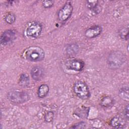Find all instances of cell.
Listing matches in <instances>:
<instances>
[{
  "label": "cell",
  "instance_id": "obj_1",
  "mask_svg": "<svg viewBox=\"0 0 129 129\" xmlns=\"http://www.w3.org/2000/svg\"><path fill=\"white\" fill-rule=\"evenodd\" d=\"M22 57L31 61L37 62L43 60L45 57L44 51L40 47L32 46L27 48L22 53Z\"/></svg>",
  "mask_w": 129,
  "mask_h": 129
},
{
  "label": "cell",
  "instance_id": "obj_2",
  "mask_svg": "<svg viewBox=\"0 0 129 129\" xmlns=\"http://www.w3.org/2000/svg\"><path fill=\"white\" fill-rule=\"evenodd\" d=\"M126 61L125 55L121 51H115L111 52L107 58L109 67L115 69L121 67Z\"/></svg>",
  "mask_w": 129,
  "mask_h": 129
},
{
  "label": "cell",
  "instance_id": "obj_3",
  "mask_svg": "<svg viewBox=\"0 0 129 129\" xmlns=\"http://www.w3.org/2000/svg\"><path fill=\"white\" fill-rule=\"evenodd\" d=\"M8 99L12 103L15 104H21L29 100L30 96L29 94L24 91H12L7 95Z\"/></svg>",
  "mask_w": 129,
  "mask_h": 129
},
{
  "label": "cell",
  "instance_id": "obj_4",
  "mask_svg": "<svg viewBox=\"0 0 129 129\" xmlns=\"http://www.w3.org/2000/svg\"><path fill=\"white\" fill-rule=\"evenodd\" d=\"M73 90L76 95L81 99H87L90 97V93L89 88L83 81L76 82L74 85Z\"/></svg>",
  "mask_w": 129,
  "mask_h": 129
},
{
  "label": "cell",
  "instance_id": "obj_5",
  "mask_svg": "<svg viewBox=\"0 0 129 129\" xmlns=\"http://www.w3.org/2000/svg\"><path fill=\"white\" fill-rule=\"evenodd\" d=\"M41 24L37 21H33L30 23L26 29V35L30 38H35L39 37L42 32Z\"/></svg>",
  "mask_w": 129,
  "mask_h": 129
},
{
  "label": "cell",
  "instance_id": "obj_6",
  "mask_svg": "<svg viewBox=\"0 0 129 129\" xmlns=\"http://www.w3.org/2000/svg\"><path fill=\"white\" fill-rule=\"evenodd\" d=\"M73 9V6L71 3H66L58 12L57 16L59 20L64 22L68 20L72 15Z\"/></svg>",
  "mask_w": 129,
  "mask_h": 129
},
{
  "label": "cell",
  "instance_id": "obj_7",
  "mask_svg": "<svg viewBox=\"0 0 129 129\" xmlns=\"http://www.w3.org/2000/svg\"><path fill=\"white\" fill-rule=\"evenodd\" d=\"M65 66L69 70L80 72L83 69L85 66V63L83 60L80 59L69 58L66 60Z\"/></svg>",
  "mask_w": 129,
  "mask_h": 129
},
{
  "label": "cell",
  "instance_id": "obj_8",
  "mask_svg": "<svg viewBox=\"0 0 129 129\" xmlns=\"http://www.w3.org/2000/svg\"><path fill=\"white\" fill-rule=\"evenodd\" d=\"M16 38V32L13 30H7L4 31L1 36V44L6 45Z\"/></svg>",
  "mask_w": 129,
  "mask_h": 129
},
{
  "label": "cell",
  "instance_id": "obj_9",
  "mask_svg": "<svg viewBox=\"0 0 129 129\" xmlns=\"http://www.w3.org/2000/svg\"><path fill=\"white\" fill-rule=\"evenodd\" d=\"M125 118L119 115L114 116L110 120V125L115 128H123L126 126Z\"/></svg>",
  "mask_w": 129,
  "mask_h": 129
},
{
  "label": "cell",
  "instance_id": "obj_10",
  "mask_svg": "<svg viewBox=\"0 0 129 129\" xmlns=\"http://www.w3.org/2000/svg\"><path fill=\"white\" fill-rule=\"evenodd\" d=\"M101 32L102 27L99 25H95L87 29L85 32V35L87 38H92L99 35Z\"/></svg>",
  "mask_w": 129,
  "mask_h": 129
},
{
  "label": "cell",
  "instance_id": "obj_11",
  "mask_svg": "<svg viewBox=\"0 0 129 129\" xmlns=\"http://www.w3.org/2000/svg\"><path fill=\"white\" fill-rule=\"evenodd\" d=\"M44 70L39 66H35L32 68L31 70V75L35 81L40 80L44 76Z\"/></svg>",
  "mask_w": 129,
  "mask_h": 129
},
{
  "label": "cell",
  "instance_id": "obj_12",
  "mask_svg": "<svg viewBox=\"0 0 129 129\" xmlns=\"http://www.w3.org/2000/svg\"><path fill=\"white\" fill-rule=\"evenodd\" d=\"M89 108L85 106H81L77 108L75 114L80 118H86L89 114Z\"/></svg>",
  "mask_w": 129,
  "mask_h": 129
},
{
  "label": "cell",
  "instance_id": "obj_13",
  "mask_svg": "<svg viewBox=\"0 0 129 129\" xmlns=\"http://www.w3.org/2000/svg\"><path fill=\"white\" fill-rule=\"evenodd\" d=\"M49 92V87L46 84H42L40 86L37 91V95L39 98H42L47 96Z\"/></svg>",
  "mask_w": 129,
  "mask_h": 129
},
{
  "label": "cell",
  "instance_id": "obj_14",
  "mask_svg": "<svg viewBox=\"0 0 129 129\" xmlns=\"http://www.w3.org/2000/svg\"><path fill=\"white\" fill-rule=\"evenodd\" d=\"M113 104V99L110 96L103 97L101 100V105L104 108H108Z\"/></svg>",
  "mask_w": 129,
  "mask_h": 129
},
{
  "label": "cell",
  "instance_id": "obj_15",
  "mask_svg": "<svg viewBox=\"0 0 129 129\" xmlns=\"http://www.w3.org/2000/svg\"><path fill=\"white\" fill-rule=\"evenodd\" d=\"M118 95L120 98L126 101H128L129 99L128 97V87H125L121 88L118 92Z\"/></svg>",
  "mask_w": 129,
  "mask_h": 129
},
{
  "label": "cell",
  "instance_id": "obj_16",
  "mask_svg": "<svg viewBox=\"0 0 129 129\" xmlns=\"http://www.w3.org/2000/svg\"><path fill=\"white\" fill-rule=\"evenodd\" d=\"M19 85L22 87L28 86L29 84V78L26 74H22L19 80Z\"/></svg>",
  "mask_w": 129,
  "mask_h": 129
},
{
  "label": "cell",
  "instance_id": "obj_17",
  "mask_svg": "<svg viewBox=\"0 0 129 129\" xmlns=\"http://www.w3.org/2000/svg\"><path fill=\"white\" fill-rule=\"evenodd\" d=\"M4 19L7 23L9 24H12L15 22L16 20V17L13 13H9L5 16Z\"/></svg>",
  "mask_w": 129,
  "mask_h": 129
},
{
  "label": "cell",
  "instance_id": "obj_18",
  "mask_svg": "<svg viewBox=\"0 0 129 129\" xmlns=\"http://www.w3.org/2000/svg\"><path fill=\"white\" fill-rule=\"evenodd\" d=\"M119 36L121 39L127 40L128 36V29L127 28H122L118 31Z\"/></svg>",
  "mask_w": 129,
  "mask_h": 129
},
{
  "label": "cell",
  "instance_id": "obj_19",
  "mask_svg": "<svg viewBox=\"0 0 129 129\" xmlns=\"http://www.w3.org/2000/svg\"><path fill=\"white\" fill-rule=\"evenodd\" d=\"M53 117V112L52 111H48L44 115V120L47 122H50L52 121Z\"/></svg>",
  "mask_w": 129,
  "mask_h": 129
},
{
  "label": "cell",
  "instance_id": "obj_20",
  "mask_svg": "<svg viewBox=\"0 0 129 129\" xmlns=\"http://www.w3.org/2000/svg\"><path fill=\"white\" fill-rule=\"evenodd\" d=\"M97 4H98V1H87V7L91 9V10H93L94 9H95L97 6Z\"/></svg>",
  "mask_w": 129,
  "mask_h": 129
},
{
  "label": "cell",
  "instance_id": "obj_21",
  "mask_svg": "<svg viewBox=\"0 0 129 129\" xmlns=\"http://www.w3.org/2000/svg\"><path fill=\"white\" fill-rule=\"evenodd\" d=\"M54 4V2L52 1H42V5L45 8H49L51 7Z\"/></svg>",
  "mask_w": 129,
  "mask_h": 129
},
{
  "label": "cell",
  "instance_id": "obj_22",
  "mask_svg": "<svg viewBox=\"0 0 129 129\" xmlns=\"http://www.w3.org/2000/svg\"><path fill=\"white\" fill-rule=\"evenodd\" d=\"M86 126V123L84 122H78L75 124H74L73 126L71 127V128H85Z\"/></svg>",
  "mask_w": 129,
  "mask_h": 129
},
{
  "label": "cell",
  "instance_id": "obj_23",
  "mask_svg": "<svg viewBox=\"0 0 129 129\" xmlns=\"http://www.w3.org/2000/svg\"><path fill=\"white\" fill-rule=\"evenodd\" d=\"M124 116L126 119H128V105H127L124 108Z\"/></svg>",
  "mask_w": 129,
  "mask_h": 129
}]
</instances>
